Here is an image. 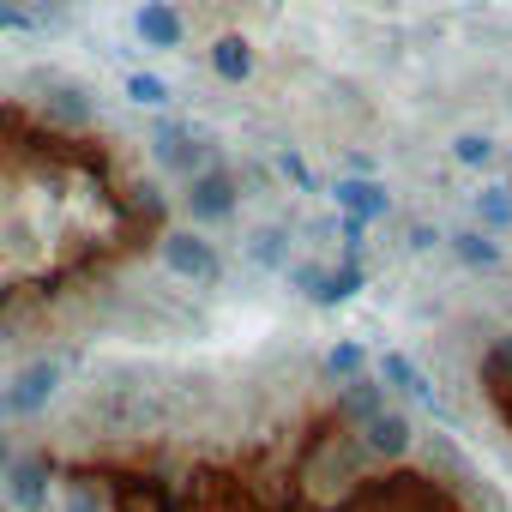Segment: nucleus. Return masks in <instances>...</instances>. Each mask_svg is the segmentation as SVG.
<instances>
[{
	"label": "nucleus",
	"instance_id": "6e6552de",
	"mask_svg": "<svg viewBox=\"0 0 512 512\" xmlns=\"http://www.w3.org/2000/svg\"><path fill=\"white\" fill-rule=\"evenodd\" d=\"M386 404H392V392L380 386V374H356V380H344V392H338V404H332V410H338L350 428H362V422H368V416H380Z\"/></svg>",
	"mask_w": 512,
	"mask_h": 512
},
{
	"label": "nucleus",
	"instance_id": "9b49d317",
	"mask_svg": "<svg viewBox=\"0 0 512 512\" xmlns=\"http://www.w3.org/2000/svg\"><path fill=\"white\" fill-rule=\"evenodd\" d=\"M380 386L386 392H404V398H422V404H434V386L416 374V362L410 356H398V350H386L380 356Z\"/></svg>",
	"mask_w": 512,
	"mask_h": 512
},
{
	"label": "nucleus",
	"instance_id": "dca6fc26",
	"mask_svg": "<svg viewBox=\"0 0 512 512\" xmlns=\"http://www.w3.org/2000/svg\"><path fill=\"white\" fill-rule=\"evenodd\" d=\"M452 253H458L464 266H476V272L500 266V241H494L488 229H464V235H452Z\"/></svg>",
	"mask_w": 512,
	"mask_h": 512
},
{
	"label": "nucleus",
	"instance_id": "f3484780",
	"mask_svg": "<svg viewBox=\"0 0 512 512\" xmlns=\"http://www.w3.org/2000/svg\"><path fill=\"white\" fill-rule=\"evenodd\" d=\"M476 229H488V235L512 229V187H482L476 193Z\"/></svg>",
	"mask_w": 512,
	"mask_h": 512
},
{
	"label": "nucleus",
	"instance_id": "423d86ee",
	"mask_svg": "<svg viewBox=\"0 0 512 512\" xmlns=\"http://www.w3.org/2000/svg\"><path fill=\"white\" fill-rule=\"evenodd\" d=\"M356 440H362L368 458H404L410 440H416V428H410V416H404L398 404H386L380 416H368V422L356 428Z\"/></svg>",
	"mask_w": 512,
	"mask_h": 512
},
{
	"label": "nucleus",
	"instance_id": "39448f33",
	"mask_svg": "<svg viewBox=\"0 0 512 512\" xmlns=\"http://www.w3.org/2000/svg\"><path fill=\"white\" fill-rule=\"evenodd\" d=\"M0 482H7V506L43 512L49 494H55V482H61V470H55V458H49L43 446H31V452H19L7 470H0Z\"/></svg>",
	"mask_w": 512,
	"mask_h": 512
},
{
	"label": "nucleus",
	"instance_id": "a211bd4d",
	"mask_svg": "<svg viewBox=\"0 0 512 512\" xmlns=\"http://www.w3.org/2000/svg\"><path fill=\"white\" fill-rule=\"evenodd\" d=\"M127 97H133L139 109H169V97H175V91H169L157 73H127Z\"/></svg>",
	"mask_w": 512,
	"mask_h": 512
},
{
	"label": "nucleus",
	"instance_id": "1a4fd4ad",
	"mask_svg": "<svg viewBox=\"0 0 512 512\" xmlns=\"http://www.w3.org/2000/svg\"><path fill=\"white\" fill-rule=\"evenodd\" d=\"M332 199H338V211H344L350 223H362V229H368L374 217H386V211H392L386 187H380V181H362V175H356V181H338V187H332Z\"/></svg>",
	"mask_w": 512,
	"mask_h": 512
},
{
	"label": "nucleus",
	"instance_id": "ddd939ff",
	"mask_svg": "<svg viewBox=\"0 0 512 512\" xmlns=\"http://www.w3.org/2000/svg\"><path fill=\"white\" fill-rule=\"evenodd\" d=\"M247 260L260 266V272H284V266H290V229H278V223L253 229V235H247Z\"/></svg>",
	"mask_w": 512,
	"mask_h": 512
},
{
	"label": "nucleus",
	"instance_id": "0eeeda50",
	"mask_svg": "<svg viewBox=\"0 0 512 512\" xmlns=\"http://www.w3.org/2000/svg\"><path fill=\"white\" fill-rule=\"evenodd\" d=\"M133 37L145 49H181L187 25H181V7L175 0H139V13H133Z\"/></svg>",
	"mask_w": 512,
	"mask_h": 512
},
{
	"label": "nucleus",
	"instance_id": "7ed1b4c3",
	"mask_svg": "<svg viewBox=\"0 0 512 512\" xmlns=\"http://www.w3.org/2000/svg\"><path fill=\"white\" fill-rule=\"evenodd\" d=\"M61 380H67V362H61V356H31V362H19V374L7 380V416H13V422H37V416L55 404Z\"/></svg>",
	"mask_w": 512,
	"mask_h": 512
},
{
	"label": "nucleus",
	"instance_id": "f03ea898",
	"mask_svg": "<svg viewBox=\"0 0 512 512\" xmlns=\"http://www.w3.org/2000/svg\"><path fill=\"white\" fill-rule=\"evenodd\" d=\"M157 260L181 284H217L223 278V253L199 229H157Z\"/></svg>",
	"mask_w": 512,
	"mask_h": 512
},
{
	"label": "nucleus",
	"instance_id": "2eb2a0df",
	"mask_svg": "<svg viewBox=\"0 0 512 512\" xmlns=\"http://www.w3.org/2000/svg\"><path fill=\"white\" fill-rule=\"evenodd\" d=\"M49 121L55 127H91V91L85 85H55V97H49Z\"/></svg>",
	"mask_w": 512,
	"mask_h": 512
},
{
	"label": "nucleus",
	"instance_id": "f8f14e48",
	"mask_svg": "<svg viewBox=\"0 0 512 512\" xmlns=\"http://www.w3.org/2000/svg\"><path fill=\"white\" fill-rule=\"evenodd\" d=\"M61 512H109V488L97 470H73L61 482Z\"/></svg>",
	"mask_w": 512,
	"mask_h": 512
},
{
	"label": "nucleus",
	"instance_id": "f257e3e1",
	"mask_svg": "<svg viewBox=\"0 0 512 512\" xmlns=\"http://www.w3.org/2000/svg\"><path fill=\"white\" fill-rule=\"evenodd\" d=\"M151 157H157V169H163V175L193 181L199 169H211V163H217V145H211V133H199L193 121L163 115V121L151 127Z\"/></svg>",
	"mask_w": 512,
	"mask_h": 512
},
{
	"label": "nucleus",
	"instance_id": "aec40b11",
	"mask_svg": "<svg viewBox=\"0 0 512 512\" xmlns=\"http://www.w3.org/2000/svg\"><path fill=\"white\" fill-rule=\"evenodd\" d=\"M452 157H458L464 169H488V163H494L500 151H494V139H482V133H464V139L452 145Z\"/></svg>",
	"mask_w": 512,
	"mask_h": 512
},
{
	"label": "nucleus",
	"instance_id": "4468645a",
	"mask_svg": "<svg viewBox=\"0 0 512 512\" xmlns=\"http://www.w3.org/2000/svg\"><path fill=\"white\" fill-rule=\"evenodd\" d=\"M55 25L61 19H49L43 7H31V0H7V7H0V37H43Z\"/></svg>",
	"mask_w": 512,
	"mask_h": 512
},
{
	"label": "nucleus",
	"instance_id": "5701e85b",
	"mask_svg": "<svg viewBox=\"0 0 512 512\" xmlns=\"http://www.w3.org/2000/svg\"><path fill=\"white\" fill-rule=\"evenodd\" d=\"M434 241H440V235H434L428 223H410V247H434Z\"/></svg>",
	"mask_w": 512,
	"mask_h": 512
},
{
	"label": "nucleus",
	"instance_id": "4be33fe9",
	"mask_svg": "<svg viewBox=\"0 0 512 512\" xmlns=\"http://www.w3.org/2000/svg\"><path fill=\"white\" fill-rule=\"evenodd\" d=\"M13 458H19V440H13V434H7V428H0V470H7V464H13Z\"/></svg>",
	"mask_w": 512,
	"mask_h": 512
},
{
	"label": "nucleus",
	"instance_id": "9d476101",
	"mask_svg": "<svg viewBox=\"0 0 512 512\" xmlns=\"http://www.w3.org/2000/svg\"><path fill=\"white\" fill-rule=\"evenodd\" d=\"M205 61H211V73H217L223 85H247V79H253V49H247V37H217Z\"/></svg>",
	"mask_w": 512,
	"mask_h": 512
},
{
	"label": "nucleus",
	"instance_id": "20e7f679",
	"mask_svg": "<svg viewBox=\"0 0 512 512\" xmlns=\"http://www.w3.org/2000/svg\"><path fill=\"white\" fill-rule=\"evenodd\" d=\"M181 205H187V217L193 223H229L235 217V205H241V187H235V169H223V163H211V169H199L193 181H181Z\"/></svg>",
	"mask_w": 512,
	"mask_h": 512
},
{
	"label": "nucleus",
	"instance_id": "b1692460",
	"mask_svg": "<svg viewBox=\"0 0 512 512\" xmlns=\"http://www.w3.org/2000/svg\"><path fill=\"white\" fill-rule=\"evenodd\" d=\"M0 416H7V380H0Z\"/></svg>",
	"mask_w": 512,
	"mask_h": 512
},
{
	"label": "nucleus",
	"instance_id": "6ab92c4d",
	"mask_svg": "<svg viewBox=\"0 0 512 512\" xmlns=\"http://www.w3.org/2000/svg\"><path fill=\"white\" fill-rule=\"evenodd\" d=\"M326 374H332V380H356V374H368V356H362V344H332V356H326Z\"/></svg>",
	"mask_w": 512,
	"mask_h": 512
},
{
	"label": "nucleus",
	"instance_id": "412c9836",
	"mask_svg": "<svg viewBox=\"0 0 512 512\" xmlns=\"http://www.w3.org/2000/svg\"><path fill=\"white\" fill-rule=\"evenodd\" d=\"M278 169H284L290 181H302V187H314V175H308V163H302L296 151H278Z\"/></svg>",
	"mask_w": 512,
	"mask_h": 512
}]
</instances>
